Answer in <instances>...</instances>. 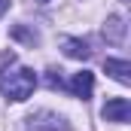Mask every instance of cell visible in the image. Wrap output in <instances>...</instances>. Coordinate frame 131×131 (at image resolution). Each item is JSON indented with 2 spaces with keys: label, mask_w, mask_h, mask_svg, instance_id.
<instances>
[{
  "label": "cell",
  "mask_w": 131,
  "mask_h": 131,
  "mask_svg": "<svg viewBox=\"0 0 131 131\" xmlns=\"http://www.w3.org/2000/svg\"><path fill=\"white\" fill-rule=\"evenodd\" d=\"M12 37H15V40H25V43H31V46L40 40V37H37L34 31H28V28H12Z\"/></svg>",
  "instance_id": "cell-8"
},
{
  "label": "cell",
  "mask_w": 131,
  "mask_h": 131,
  "mask_svg": "<svg viewBox=\"0 0 131 131\" xmlns=\"http://www.w3.org/2000/svg\"><path fill=\"white\" fill-rule=\"evenodd\" d=\"M37 3H49V0H37Z\"/></svg>",
  "instance_id": "cell-10"
},
{
  "label": "cell",
  "mask_w": 131,
  "mask_h": 131,
  "mask_svg": "<svg viewBox=\"0 0 131 131\" xmlns=\"http://www.w3.org/2000/svg\"><path fill=\"white\" fill-rule=\"evenodd\" d=\"M64 55H67V58H79V61H85V58L92 55V49H89L85 40H79V37H67V40H64Z\"/></svg>",
  "instance_id": "cell-7"
},
{
  "label": "cell",
  "mask_w": 131,
  "mask_h": 131,
  "mask_svg": "<svg viewBox=\"0 0 131 131\" xmlns=\"http://www.w3.org/2000/svg\"><path fill=\"white\" fill-rule=\"evenodd\" d=\"M25 131H67V122L58 113H52V110H40V113L28 116Z\"/></svg>",
  "instance_id": "cell-2"
},
{
  "label": "cell",
  "mask_w": 131,
  "mask_h": 131,
  "mask_svg": "<svg viewBox=\"0 0 131 131\" xmlns=\"http://www.w3.org/2000/svg\"><path fill=\"white\" fill-rule=\"evenodd\" d=\"M92 89H95V73L92 70H79V73H73V79H70V92L76 95V98H92Z\"/></svg>",
  "instance_id": "cell-4"
},
{
  "label": "cell",
  "mask_w": 131,
  "mask_h": 131,
  "mask_svg": "<svg viewBox=\"0 0 131 131\" xmlns=\"http://www.w3.org/2000/svg\"><path fill=\"white\" fill-rule=\"evenodd\" d=\"M101 116H104L107 122H128V116H131V104H128V98H110L107 104H104Z\"/></svg>",
  "instance_id": "cell-3"
},
{
  "label": "cell",
  "mask_w": 131,
  "mask_h": 131,
  "mask_svg": "<svg viewBox=\"0 0 131 131\" xmlns=\"http://www.w3.org/2000/svg\"><path fill=\"white\" fill-rule=\"evenodd\" d=\"M37 89V73L31 67L9 64L0 70V95H6L9 101H28Z\"/></svg>",
  "instance_id": "cell-1"
},
{
  "label": "cell",
  "mask_w": 131,
  "mask_h": 131,
  "mask_svg": "<svg viewBox=\"0 0 131 131\" xmlns=\"http://www.w3.org/2000/svg\"><path fill=\"white\" fill-rule=\"evenodd\" d=\"M125 31H128L125 18H122V15H110V18H107V25H104V40L119 46V43H125Z\"/></svg>",
  "instance_id": "cell-5"
},
{
  "label": "cell",
  "mask_w": 131,
  "mask_h": 131,
  "mask_svg": "<svg viewBox=\"0 0 131 131\" xmlns=\"http://www.w3.org/2000/svg\"><path fill=\"white\" fill-rule=\"evenodd\" d=\"M6 9H9V0H0V15H3Z\"/></svg>",
  "instance_id": "cell-9"
},
{
  "label": "cell",
  "mask_w": 131,
  "mask_h": 131,
  "mask_svg": "<svg viewBox=\"0 0 131 131\" xmlns=\"http://www.w3.org/2000/svg\"><path fill=\"white\" fill-rule=\"evenodd\" d=\"M104 70H107L116 82H122V85L131 82V64L122 61V58H107V61H104Z\"/></svg>",
  "instance_id": "cell-6"
}]
</instances>
